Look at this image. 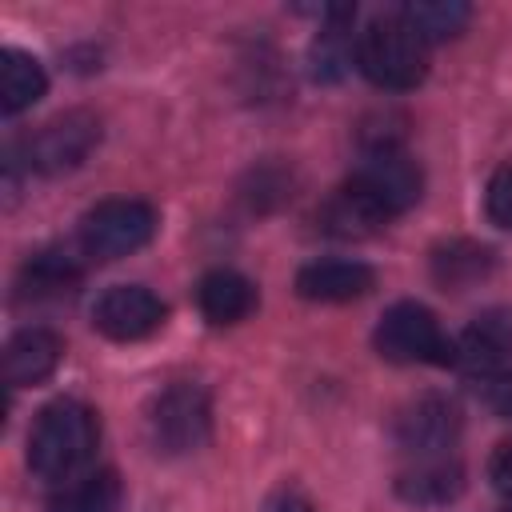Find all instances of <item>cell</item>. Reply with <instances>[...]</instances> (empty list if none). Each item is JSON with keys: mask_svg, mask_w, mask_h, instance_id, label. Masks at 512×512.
Segmentation results:
<instances>
[{"mask_svg": "<svg viewBox=\"0 0 512 512\" xmlns=\"http://www.w3.org/2000/svg\"><path fill=\"white\" fill-rule=\"evenodd\" d=\"M464 488V468L448 456H432V460H416V468H408L396 480V492L408 504H448L456 500Z\"/></svg>", "mask_w": 512, "mask_h": 512, "instance_id": "16", "label": "cell"}, {"mask_svg": "<svg viewBox=\"0 0 512 512\" xmlns=\"http://www.w3.org/2000/svg\"><path fill=\"white\" fill-rule=\"evenodd\" d=\"M320 224H324V232L344 236V240H360V236H372V232L384 228V220H380L372 208H364L348 188L332 192V200H328L324 212H320Z\"/></svg>", "mask_w": 512, "mask_h": 512, "instance_id": "20", "label": "cell"}, {"mask_svg": "<svg viewBox=\"0 0 512 512\" xmlns=\"http://www.w3.org/2000/svg\"><path fill=\"white\" fill-rule=\"evenodd\" d=\"M264 512H316L312 504H308V496L304 492H296V488H276L268 500H264Z\"/></svg>", "mask_w": 512, "mask_h": 512, "instance_id": "25", "label": "cell"}, {"mask_svg": "<svg viewBox=\"0 0 512 512\" xmlns=\"http://www.w3.org/2000/svg\"><path fill=\"white\" fill-rule=\"evenodd\" d=\"M400 20L424 40V44H440L464 32V24L472 20V8L464 0H412L400 8Z\"/></svg>", "mask_w": 512, "mask_h": 512, "instance_id": "18", "label": "cell"}, {"mask_svg": "<svg viewBox=\"0 0 512 512\" xmlns=\"http://www.w3.org/2000/svg\"><path fill=\"white\" fill-rule=\"evenodd\" d=\"M156 236V208L144 200H100L80 220V248L92 260H120Z\"/></svg>", "mask_w": 512, "mask_h": 512, "instance_id": "6", "label": "cell"}, {"mask_svg": "<svg viewBox=\"0 0 512 512\" xmlns=\"http://www.w3.org/2000/svg\"><path fill=\"white\" fill-rule=\"evenodd\" d=\"M392 432H396V444L416 460L448 456V448L460 436V408L444 396H420L408 408H400Z\"/></svg>", "mask_w": 512, "mask_h": 512, "instance_id": "8", "label": "cell"}, {"mask_svg": "<svg viewBox=\"0 0 512 512\" xmlns=\"http://www.w3.org/2000/svg\"><path fill=\"white\" fill-rule=\"evenodd\" d=\"M64 360V340L52 328H20L4 344V380L8 388H28L48 380Z\"/></svg>", "mask_w": 512, "mask_h": 512, "instance_id": "10", "label": "cell"}, {"mask_svg": "<svg viewBox=\"0 0 512 512\" xmlns=\"http://www.w3.org/2000/svg\"><path fill=\"white\" fill-rule=\"evenodd\" d=\"M120 504H124L120 476L112 468H96V472L64 480L52 492L48 512H120Z\"/></svg>", "mask_w": 512, "mask_h": 512, "instance_id": "14", "label": "cell"}, {"mask_svg": "<svg viewBox=\"0 0 512 512\" xmlns=\"http://www.w3.org/2000/svg\"><path fill=\"white\" fill-rule=\"evenodd\" d=\"M504 512H512V504H508V508H504Z\"/></svg>", "mask_w": 512, "mask_h": 512, "instance_id": "26", "label": "cell"}, {"mask_svg": "<svg viewBox=\"0 0 512 512\" xmlns=\"http://www.w3.org/2000/svg\"><path fill=\"white\" fill-rule=\"evenodd\" d=\"M256 300V284L236 268H212L196 288V304L208 324H240L256 312Z\"/></svg>", "mask_w": 512, "mask_h": 512, "instance_id": "13", "label": "cell"}, {"mask_svg": "<svg viewBox=\"0 0 512 512\" xmlns=\"http://www.w3.org/2000/svg\"><path fill=\"white\" fill-rule=\"evenodd\" d=\"M512 360V308H492L468 324V332L456 340V364L500 372Z\"/></svg>", "mask_w": 512, "mask_h": 512, "instance_id": "12", "label": "cell"}, {"mask_svg": "<svg viewBox=\"0 0 512 512\" xmlns=\"http://www.w3.org/2000/svg\"><path fill=\"white\" fill-rule=\"evenodd\" d=\"M308 64H312V76H316V80H340V76L348 72V64H352V48L344 44L340 24L324 28V32L312 40Z\"/></svg>", "mask_w": 512, "mask_h": 512, "instance_id": "21", "label": "cell"}, {"mask_svg": "<svg viewBox=\"0 0 512 512\" xmlns=\"http://www.w3.org/2000/svg\"><path fill=\"white\" fill-rule=\"evenodd\" d=\"M372 344L384 360L392 364H436V368H448L456 364V340L440 328V320L416 304V300H400L392 304L376 332H372Z\"/></svg>", "mask_w": 512, "mask_h": 512, "instance_id": "4", "label": "cell"}, {"mask_svg": "<svg viewBox=\"0 0 512 512\" xmlns=\"http://www.w3.org/2000/svg\"><path fill=\"white\" fill-rule=\"evenodd\" d=\"M492 268H496L492 248L472 244V240H448L432 252V280L444 292H464V288L480 284Z\"/></svg>", "mask_w": 512, "mask_h": 512, "instance_id": "15", "label": "cell"}, {"mask_svg": "<svg viewBox=\"0 0 512 512\" xmlns=\"http://www.w3.org/2000/svg\"><path fill=\"white\" fill-rule=\"evenodd\" d=\"M484 208H488V220H492V224H500V228L512 232V164L500 168V172L488 180Z\"/></svg>", "mask_w": 512, "mask_h": 512, "instance_id": "22", "label": "cell"}, {"mask_svg": "<svg viewBox=\"0 0 512 512\" xmlns=\"http://www.w3.org/2000/svg\"><path fill=\"white\" fill-rule=\"evenodd\" d=\"M376 272L360 260H312L296 272V292L316 304H344L372 292Z\"/></svg>", "mask_w": 512, "mask_h": 512, "instance_id": "11", "label": "cell"}, {"mask_svg": "<svg viewBox=\"0 0 512 512\" xmlns=\"http://www.w3.org/2000/svg\"><path fill=\"white\" fill-rule=\"evenodd\" d=\"M148 440L164 456H188L208 444L212 436V404L200 384H168L164 392L152 396L148 416H144Z\"/></svg>", "mask_w": 512, "mask_h": 512, "instance_id": "5", "label": "cell"}, {"mask_svg": "<svg viewBox=\"0 0 512 512\" xmlns=\"http://www.w3.org/2000/svg\"><path fill=\"white\" fill-rule=\"evenodd\" d=\"M356 68L388 92L416 88L428 72V44L396 16V20H372L356 40Z\"/></svg>", "mask_w": 512, "mask_h": 512, "instance_id": "3", "label": "cell"}, {"mask_svg": "<svg viewBox=\"0 0 512 512\" xmlns=\"http://www.w3.org/2000/svg\"><path fill=\"white\" fill-rule=\"evenodd\" d=\"M96 144H100V116H92L84 108H72L64 116L40 124L24 140V164L40 176H60V172L80 168L92 156Z\"/></svg>", "mask_w": 512, "mask_h": 512, "instance_id": "7", "label": "cell"}, {"mask_svg": "<svg viewBox=\"0 0 512 512\" xmlns=\"http://www.w3.org/2000/svg\"><path fill=\"white\" fill-rule=\"evenodd\" d=\"M44 92H48L44 64L20 48H4L0 52V108H4V116L32 108Z\"/></svg>", "mask_w": 512, "mask_h": 512, "instance_id": "17", "label": "cell"}, {"mask_svg": "<svg viewBox=\"0 0 512 512\" xmlns=\"http://www.w3.org/2000/svg\"><path fill=\"white\" fill-rule=\"evenodd\" d=\"M480 404L500 416V420H512V368H500V372H488L480 380Z\"/></svg>", "mask_w": 512, "mask_h": 512, "instance_id": "23", "label": "cell"}, {"mask_svg": "<svg viewBox=\"0 0 512 512\" xmlns=\"http://www.w3.org/2000/svg\"><path fill=\"white\" fill-rule=\"evenodd\" d=\"M164 316V300L144 284H112L92 308V324L108 340H144L164 324Z\"/></svg>", "mask_w": 512, "mask_h": 512, "instance_id": "9", "label": "cell"}, {"mask_svg": "<svg viewBox=\"0 0 512 512\" xmlns=\"http://www.w3.org/2000/svg\"><path fill=\"white\" fill-rule=\"evenodd\" d=\"M488 480H492L496 492L512 496V444H500L496 448V456L488 460Z\"/></svg>", "mask_w": 512, "mask_h": 512, "instance_id": "24", "label": "cell"}, {"mask_svg": "<svg viewBox=\"0 0 512 512\" xmlns=\"http://www.w3.org/2000/svg\"><path fill=\"white\" fill-rule=\"evenodd\" d=\"M80 280V268L68 252H36L20 272V296H64Z\"/></svg>", "mask_w": 512, "mask_h": 512, "instance_id": "19", "label": "cell"}, {"mask_svg": "<svg viewBox=\"0 0 512 512\" xmlns=\"http://www.w3.org/2000/svg\"><path fill=\"white\" fill-rule=\"evenodd\" d=\"M100 420L80 400H52L40 408L28 432V468L40 480H72L96 452Z\"/></svg>", "mask_w": 512, "mask_h": 512, "instance_id": "1", "label": "cell"}, {"mask_svg": "<svg viewBox=\"0 0 512 512\" xmlns=\"http://www.w3.org/2000/svg\"><path fill=\"white\" fill-rule=\"evenodd\" d=\"M344 188L388 224V220H396L400 212H408L420 200L424 176H420L416 160L400 144L376 140V144H368V152L360 156V164H356V172L348 176Z\"/></svg>", "mask_w": 512, "mask_h": 512, "instance_id": "2", "label": "cell"}]
</instances>
